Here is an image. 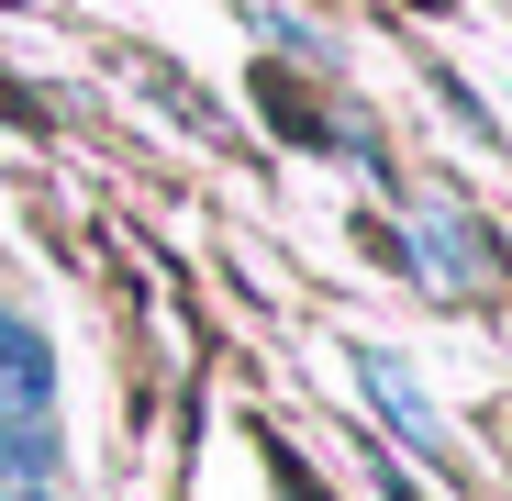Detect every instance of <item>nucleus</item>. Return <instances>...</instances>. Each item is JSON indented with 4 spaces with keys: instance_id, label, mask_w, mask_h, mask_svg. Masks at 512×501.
<instances>
[{
    "instance_id": "f257e3e1",
    "label": "nucleus",
    "mask_w": 512,
    "mask_h": 501,
    "mask_svg": "<svg viewBox=\"0 0 512 501\" xmlns=\"http://www.w3.org/2000/svg\"><path fill=\"white\" fill-rule=\"evenodd\" d=\"M0 412H56V346L23 312H0Z\"/></svg>"
},
{
    "instance_id": "f03ea898",
    "label": "nucleus",
    "mask_w": 512,
    "mask_h": 501,
    "mask_svg": "<svg viewBox=\"0 0 512 501\" xmlns=\"http://www.w3.org/2000/svg\"><path fill=\"white\" fill-rule=\"evenodd\" d=\"M357 379H368V390H379V412H390V424H401V435H412V446H423V457H446V424H435V401H423V390H412V379H401V368H390V357H379V346H368V357H357Z\"/></svg>"
},
{
    "instance_id": "7ed1b4c3",
    "label": "nucleus",
    "mask_w": 512,
    "mask_h": 501,
    "mask_svg": "<svg viewBox=\"0 0 512 501\" xmlns=\"http://www.w3.org/2000/svg\"><path fill=\"white\" fill-rule=\"evenodd\" d=\"M56 479V424L45 412H0V490H45Z\"/></svg>"
},
{
    "instance_id": "20e7f679",
    "label": "nucleus",
    "mask_w": 512,
    "mask_h": 501,
    "mask_svg": "<svg viewBox=\"0 0 512 501\" xmlns=\"http://www.w3.org/2000/svg\"><path fill=\"white\" fill-rule=\"evenodd\" d=\"M0 501H56V490H0Z\"/></svg>"
}]
</instances>
